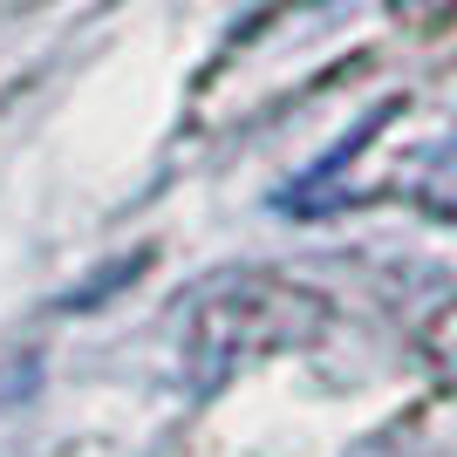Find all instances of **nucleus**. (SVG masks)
<instances>
[{
  "mask_svg": "<svg viewBox=\"0 0 457 457\" xmlns=\"http://www.w3.org/2000/svg\"><path fill=\"white\" fill-rule=\"evenodd\" d=\"M417 348H423V362H430V369H437V376L457 389V294H444V301L423 307Z\"/></svg>",
  "mask_w": 457,
  "mask_h": 457,
  "instance_id": "nucleus-2",
  "label": "nucleus"
},
{
  "mask_svg": "<svg viewBox=\"0 0 457 457\" xmlns=\"http://www.w3.org/2000/svg\"><path fill=\"white\" fill-rule=\"evenodd\" d=\"M328 321V301L280 273H212L185 294L178 314V369L191 389H219L239 369L267 362L280 348L314 342Z\"/></svg>",
  "mask_w": 457,
  "mask_h": 457,
  "instance_id": "nucleus-1",
  "label": "nucleus"
}]
</instances>
